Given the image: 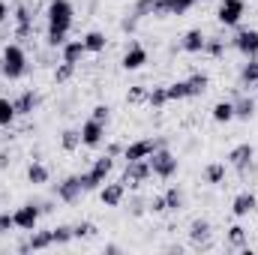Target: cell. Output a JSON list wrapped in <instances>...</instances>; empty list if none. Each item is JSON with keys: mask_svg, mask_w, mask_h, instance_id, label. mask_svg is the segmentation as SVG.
I'll return each mask as SVG.
<instances>
[{"mask_svg": "<svg viewBox=\"0 0 258 255\" xmlns=\"http://www.w3.org/2000/svg\"><path fill=\"white\" fill-rule=\"evenodd\" d=\"M0 72L9 81H18L27 72V54H24L21 45H6L3 48V54H0Z\"/></svg>", "mask_w": 258, "mask_h": 255, "instance_id": "obj_1", "label": "cell"}, {"mask_svg": "<svg viewBox=\"0 0 258 255\" xmlns=\"http://www.w3.org/2000/svg\"><path fill=\"white\" fill-rule=\"evenodd\" d=\"M111 168H114V156H111V153L99 156V159L93 162V168L81 174V183H84V192L102 189V183H105V177L111 174Z\"/></svg>", "mask_w": 258, "mask_h": 255, "instance_id": "obj_2", "label": "cell"}, {"mask_svg": "<svg viewBox=\"0 0 258 255\" xmlns=\"http://www.w3.org/2000/svg\"><path fill=\"white\" fill-rule=\"evenodd\" d=\"M147 162H150V171H153L156 177H162V180L174 177V174H177V168H180L177 156H174L168 147H159V150H153V156H147Z\"/></svg>", "mask_w": 258, "mask_h": 255, "instance_id": "obj_3", "label": "cell"}, {"mask_svg": "<svg viewBox=\"0 0 258 255\" xmlns=\"http://www.w3.org/2000/svg\"><path fill=\"white\" fill-rule=\"evenodd\" d=\"M45 15H48V30H69L75 9H72L69 0H51L48 9H45Z\"/></svg>", "mask_w": 258, "mask_h": 255, "instance_id": "obj_4", "label": "cell"}, {"mask_svg": "<svg viewBox=\"0 0 258 255\" xmlns=\"http://www.w3.org/2000/svg\"><path fill=\"white\" fill-rule=\"evenodd\" d=\"M153 171H150V162L147 159H132V162H126V171H123V186L126 189H138L147 177H150Z\"/></svg>", "mask_w": 258, "mask_h": 255, "instance_id": "obj_5", "label": "cell"}, {"mask_svg": "<svg viewBox=\"0 0 258 255\" xmlns=\"http://www.w3.org/2000/svg\"><path fill=\"white\" fill-rule=\"evenodd\" d=\"M159 147H165V138H138V141H132L126 150H123V159L126 162H132V159H147Z\"/></svg>", "mask_w": 258, "mask_h": 255, "instance_id": "obj_6", "label": "cell"}, {"mask_svg": "<svg viewBox=\"0 0 258 255\" xmlns=\"http://www.w3.org/2000/svg\"><path fill=\"white\" fill-rule=\"evenodd\" d=\"M243 12H246V3L243 0H222L219 9H216V18H219V24L234 27V24H240Z\"/></svg>", "mask_w": 258, "mask_h": 255, "instance_id": "obj_7", "label": "cell"}, {"mask_svg": "<svg viewBox=\"0 0 258 255\" xmlns=\"http://www.w3.org/2000/svg\"><path fill=\"white\" fill-rule=\"evenodd\" d=\"M234 48L243 54V57H258V30L252 27H243V30H237L234 33Z\"/></svg>", "mask_w": 258, "mask_h": 255, "instance_id": "obj_8", "label": "cell"}, {"mask_svg": "<svg viewBox=\"0 0 258 255\" xmlns=\"http://www.w3.org/2000/svg\"><path fill=\"white\" fill-rule=\"evenodd\" d=\"M39 204H21L15 213H12V219H15V228H21V231H33L36 228V222H39Z\"/></svg>", "mask_w": 258, "mask_h": 255, "instance_id": "obj_9", "label": "cell"}, {"mask_svg": "<svg viewBox=\"0 0 258 255\" xmlns=\"http://www.w3.org/2000/svg\"><path fill=\"white\" fill-rule=\"evenodd\" d=\"M213 228H210V222L207 219H192V225H189V240H192L195 249H210L213 246Z\"/></svg>", "mask_w": 258, "mask_h": 255, "instance_id": "obj_10", "label": "cell"}, {"mask_svg": "<svg viewBox=\"0 0 258 255\" xmlns=\"http://www.w3.org/2000/svg\"><path fill=\"white\" fill-rule=\"evenodd\" d=\"M81 192H84L81 174H69V177H63V180L57 183V198L66 201V204H75V201L81 198Z\"/></svg>", "mask_w": 258, "mask_h": 255, "instance_id": "obj_11", "label": "cell"}, {"mask_svg": "<svg viewBox=\"0 0 258 255\" xmlns=\"http://www.w3.org/2000/svg\"><path fill=\"white\" fill-rule=\"evenodd\" d=\"M252 159H255V147H252V144H237V147H231V153H228V162H231L240 174H246V171L252 168Z\"/></svg>", "mask_w": 258, "mask_h": 255, "instance_id": "obj_12", "label": "cell"}, {"mask_svg": "<svg viewBox=\"0 0 258 255\" xmlns=\"http://www.w3.org/2000/svg\"><path fill=\"white\" fill-rule=\"evenodd\" d=\"M30 33H33L30 6H27V3H18V6H15V36H18V39H27Z\"/></svg>", "mask_w": 258, "mask_h": 255, "instance_id": "obj_13", "label": "cell"}, {"mask_svg": "<svg viewBox=\"0 0 258 255\" xmlns=\"http://www.w3.org/2000/svg\"><path fill=\"white\" fill-rule=\"evenodd\" d=\"M102 138H105V123H99V120L90 117V120L81 126V144H84V147H99Z\"/></svg>", "mask_w": 258, "mask_h": 255, "instance_id": "obj_14", "label": "cell"}, {"mask_svg": "<svg viewBox=\"0 0 258 255\" xmlns=\"http://www.w3.org/2000/svg\"><path fill=\"white\" fill-rule=\"evenodd\" d=\"M48 246H54V240H51V231H30V237L24 240V243H18V252H33V249H48Z\"/></svg>", "mask_w": 258, "mask_h": 255, "instance_id": "obj_15", "label": "cell"}, {"mask_svg": "<svg viewBox=\"0 0 258 255\" xmlns=\"http://www.w3.org/2000/svg\"><path fill=\"white\" fill-rule=\"evenodd\" d=\"M123 195H126L123 180H117V183H102V189H99V198H102L105 207H117V204L123 201Z\"/></svg>", "mask_w": 258, "mask_h": 255, "instance_id": "obj_16", "label": "cell"}, {"mask_svg": "<svg viewBox=\"0 0 258 255\" xmlns=\"http://www.w3.org/2000/svg\"><path fill=\"white\" fill-rule=\"evenodd\" d=\"M231 105H234V117H237V120H252V117H255V108H258V102L252 99V96H246V93H240V96H237V99H234Z\"/></svg>", "mask_w": 258, "mask_h": 255, "instance_id": "obj_17", "label": "cell"}, {"mask_svg": "<svg viewBox=\"0 0 258 255\" xmlns=\"http://www.w3.org/2000/svg\"><path fill=\"white\" fill-rule=\"evenodd\" d=\"M255 207H258V198L252 195V192H240V195L231 201V213H234L237 219H240V216H249Z\"/></svg>", "mask_w": 258, "mask_h": 255, "instance_id": "obj_18", "label": "cell"}, {"mask_svg": "<svg viewBox=\"0 0 258 255\" xmlns=\"http://www.w3.org/2000/svg\"><path fill=\"white\" fill-rule=\"evenodd\" d=\"M12 105H15V114H21V117H30V114L39 108V96H36L33 90H24V93H21V96H18Z\"/></svg>", "mask_w": 258, "mask_h": 255, "instance_id": "obj_19", "label": "cell"}, {"mask_svg": "<svg viewBox=\"0 0 258 255\" xmlns=\"http://www.w3.org/2000/svg\"><path fill=\"white\" fill-rule=\"evenodd\" d=\"M144 63H147V51L141 45H129V51L123 54V60H120V66L126 72H135V69H141Z\"/></svg>", "mask_w": 258, "mask_h": 255, "instance_id": "obj_20", "label": "cell"}, {"mask_svg": "<svg viewBox=\"0 0 258 255\" xmlns=\"http://www.w3.org/2000/svg\"><path fill=\"white\" fill-rule=\"evenodd\" d=\"M204 42H207V36L201 30H186L183 39H180V48L189 51V54H198V51H204Z\"/></svg>", "mask_w": 258, "mask_h": 255, "instance_id": "obj_21", "label": "cell"}, {"mask_svg": "<svg viewBox=\"0 0 258 255\" xmlns=\"http://www.w3.org/2000/svg\"><path fill=\"white\" fill-rule=\"evenodd\" d=\"M237 81H240V87H252L255 90L258 87V57H249V63H243Z\"/></svg>", "mask_w": 258, "mask_h": 255, "instance_id": "obj_22", "label": "cell"}, {"mask_svg": "<svg viewBox=\"0 0 258 255\" xmlns=\"http://www.w3.org/2000/svg\"><path fill=\"white\" fill-rule=\"evenodd\" d=\"M60 51H63V60H66V63H75V66H78V60H81L84 54H87V48H84V42H81V39L66 42Z\"/></svg>", "mask_w": 258, "mask_h": 255, "instance_id": "obj_23", "label": "cell"}, {"mask_svg": "<svg viewBox=\"0 0 258 255\" xmlns=\"http://www.w3.org/2000/svg\"><path fill=\"white\" fill-rule=\"evenodd\" d=\"M186 84H189V99H195V96H204V93H207L210 78H207L204 72H195V75H189V78H186Z\"/></svg>", "mask_w": 258, "mask_h": 255, "instance_id": "obj_24", "label": "cell"}, {"mask_svg": "<svg viewBox=\"0 0 258 255\" xmlns=\"http://www.w3.org/2000/svg\"><path fill=\"white\" fill-rule=\"evenodd\" d=\"M222 180H225V162H210V165L204 168V183L219 186Z\"/></svg>", "mask_w": 258, "mask_h": 255, "instance_id": "obj_25", "label": "cell"}, {"mask_svg": "<svg viewBox=\"0 0 258 255\" xmlns=\"http://www.w3.org/2000/svg\"><path fill=\"white\" fill-rule=\"evenodd\" d=\"M213 120H216V123H228V120H234V105H231L228 99L216 102V105H213Z\"/></svg>", "mask_w": 258, "mask_h": 255, "instance_id": "obj_26", "label": "cell"}, {"mask_svg": "<svg viewBox=\"0 0 258 255\" xmlns=\"http://www.w3.org/2000/svg\"><path fill=\"white\" fill-rule=\"evenodd\" d=\"M165 207H168L171 213H180V210H183V192L177 189V186L165 189Z\"/></svg>", "mask_w": 258, "mask_h": 255, "instance_id": "obj_27", "label": "cell"}, {"mask_svg": "<svg viewBox=\"0 0 258 255\" xmlns=\"http://www.w3.org/2000/svg\"><path fill=\"white\" fill-rule=\"evenodd\" d=\"M81 42H84V48H87V51H93V54H96V51H105V36H102L99 30H90Z\"/></svg>", "mask_w": 258, "mask_h": 255, "instance_id": "obj_28", "label": "cell"}, {"mask_svg": "<svg viewBox=\"0 0 258 255\" xmlns=\"http://www.w3.org/2000/svg\"><path fill=\"white\" fill-rule=\"evenodd\" d=\"M168 90V102H177V99H189V84L186 81H174L165 87Z\"/></svg>", "mask_w": 258, "mask_h": 255, "instance_id": "obj_29", "label": "cell"}, {"mask_svg": "<svg viewBox=\"0 0 258 255\" xmlns=\"http://www.w3.org/2000/svg\"><path fill=\"white\" fill-rule=\"evenodd\" d=\"M27 180L36 183V186H39V183H48V168H45L42 162H33V165L27 168Z\"/></svg>", "mask_w": 258, "mask_h": 255, "instance_id": "obj_30", "label": "cell"}, {"mask_svg": "<svg viewBox=\"0 0 258 255\" xmlns=\"http://www.w3.org/2000/svg\"><path fill=\"white\" fill-rule=\"evenodd\" d=\"M51 240H54V246H66L69 240H75L72 225H57V228H51Z\"/></svg>", "mask_w": 258, "mask_h": 255, "instance_id": "obj_31", "label": "cell"}, {"mask_svg": "<svg viewBox=\"0 0 258 255\" xmlns=\"http://www.w3.org/2000/svg\"><path fill=\"white\" fill-rule=\"evenodd\" d=\"M168 102V90L165 87H153V90H147V105L150 108H162Z\"/></svg>", "mask_w": 258, "mask_h": 255, "instance_id": "obj_32", "label": "cell"}, {"mask_svg": "<svg viewBox=\"0 0 258 255\" xmlns=\"http://www.w3.org/2000/svg\"><path fill=\"white\" fill-rule=\"evenodd\" d=\"M243 243H246V228H243V225H231V228H228V246L240 249Z\"/></svg>", "mask_w": 258, "mask_h": 255, "instance_id": "obj_33", "label": "cell"}, {"mask_svg": "<svg viewBox=\"0 0 258 255\" xmlns=\"http://www.w3.org/2000/svg\"><path fill=\"white\" fill-rule=\"evenodd\" d=\"M60 144H63V150H75V147H81V129H66L63 138H60Z\"/></svg>", "mask_w": 258, "mask_h": 255, "instance_id": "obj_34", "label": "cell"}, {"mask_svg": "<svg viewBox=\"0 0 258 255\" xmlns=\"http://www.w3.org/2000/svg\"><path fill=\"white\" fill-rule=\"evenodd\" d=\"M15 117H18V114H15V105H12L9 99H0V126H12Z\"/></svg>", "mask_w": 258, "mask_h": 255, "instance_id": "obj_35", "label": "cell"}, {"mask_svg": "<svg viewBox=\"0 0 258 255\" xmlns=\"http://www.w3.org/2000/svg\"><path fill=\"white\" fill-rule=\"evenodd\" d=\"M198 0H168V15H186Z\"/></svg>", "mask_w": 258, "mask_h": 255, "instance_id": "obj_36", "label": "cell"}, {"mask_svg": "<svg viewBox=\"0 0 258 255\" xmlns=\"http://www.w3.org/2000/svg\"><path fill=\"white\" fill-rule=\"evenodd\" d=\"M126 102H129V105H141V102H147V87H141V84H135V87H129V93H126Z\"/></svg>", "mask_w": 258, "mask_h": 255, "instance_id": "obj_37", "label": "cell"}, {"mask_svg": "<svg viewBox=\"0 0 258 255\" xmlns=\"http://www.w3.org/2000/svg\"><path fill=\"white\" fill-rule=\"evenodd\" d=\"M66 33H69V30H48V36H45L48 48H63L66 42H69V39H66Z\"/></svg>", "mask_w": 258, "mask_h": 255, "instance_id": "obj_38", "label": "cell"}, {"mask_svg": "<svg viewBox=\"0 0 258 255\" xmlns=\"http://www.w3.org/2000/svg\"><path fill=\"white\" fill-rule=\"evenodd\" d=\"M72 234H75L78 240H87V237L96 234V225H93V222H78V225H72Z\"/></svg>", "mask_w": 258, "mask_h": 255, "instance_id": "obj_39", "label": "cell"}, {"mask_svg": "<svg viewBox=\"0 0 258 255\" xmlns=\"http://www.w3.org/2000/svg\"><path fill=\"white\" fill-rule=\"evenodd\" d=\"M72 75H75V63H66V60H63V63L54 69V81H57V84H66Z\"/></svg>", "mask_w": 258, "mask_h": 255, "instance_id": "obj_40", "label": "cell"}, {"mask_svg": "<svg viewBox=\"0 0 258 255\" xmlns=\"http://www.w3.org/2000/svg\"><path fill=\"white\" fill-rule=\"evenodd\" d=\"M204 51H207L210 57H222V54H225V42L213 36V39H207V42H204Z\"/></svg>", "mask_w": 258, "mask_h": 255, "instance_id": "obj_41", "label": "cell"}, {"mask_svg": "<svg viewBox=\"0 0 258 255\" xmlns=\"http://www.w3.org/2000/svg\"><path fill=\"white\" fill-rule=\"evenodd\" d=\"M132 15H135V18H147V15H153V0H135Z\"/></svg>", "mask_w": 258, "mask_h": 255, "instance_id": "obj_42", "label": "cell"}, {"mask_svg": "<svg viewBox=\"0 0 258 255\" xmlns=\"http://www.w3.org/2000/svg\"><path fill=\"white\" fill-rule=\"evenodd\" d=\"M147 210L150 213H165L168 207H165V195H153L150 201H147Z\"/></svg>", "mask_w": 258, "mask_h": 255, "instance_id": "obj_43", "label": "cell"}, {"mask_svg": "<svg viewBox=\"0 0 258 255\" xmlns=\"http://www.w3.org/2000/svg\"><path fill=\"white\" fill-rule=\"evenodd\" d=\"M90 117H93V120H99V123H108V117H111V108H108V105H96Z\"/></svg>", "mask_w": 258, "mask_h": 255, "instance_id": "obj_44", "label": "cell"}, {"mask_svg": "<svg viewBox=\"0 0 258 255\" xmlns=\"http://www.w3.org/2000/svg\"><path fill=\"white\" fill-rule=\"evenodd\" d=\"M138 21H141V18H135V15H126V18L120 21V30H123V33H135V27H138Z\"/></svg>", "mask_w": 258, "mask_h": 255, "instance_id": "obj_45", "label": "cell"}, {"mask_svg": "<svg viewBox=\"0 0 258 255\" xmlns=\"http://www.w3.org/2000/svg\"><path fill=\"white\" fill-rule=\"evenodd\" d=\"M153 15L156 18H165L168 15V0H153Z\"/></svg>", "mask_w": 258, "mask_h": 255, "instance_id": "obj_46", "label": "cell"}, {"mask_svg": "<svg viewBox=\"0 0 258 255\" xmlns=\"http://www.w3.org/2000/svg\"><path fill=\"white\" fill-rule=\"evenodd\" d=\"M9 228H15V219H12V213H0V234H6Z\"/></svg>", "mask_w": 258, "mask_h": 255, "instance_id": "obj_47", "label": "cell"}, {"mask_svg": "<svg viewBox=\"0 0 258 255\" xmlns=\"http://www.w3.org/2000/svg\"><path fill=\"white\" fill-rule=\"evenodd\" d=\"M144 210H147V207H144L141 198H132V201H129V213H132V216H141Z\"/></svg>", "mask_w": 258, "mask_h": 255, "instance_id": "obj_48", "label": "cell"}, {"mask_svg": "<svg viewBox=\"0 0 258 255\" xmlns=\"http://www.w3.org/2000/svg\"><path fill=\"white\" fill-rule=\"evenodd\" d=\"M6 15H9V6H6V3H3V0H0V24H3V21H6Z\"/></svg>", "mask_w": 258, "mask_h": 255, "instance_id": "obj_49", "label": "cell"}, {"mask_svg": "<svg viewBox=\"0 0 258 255\" xmlns=\"http://www.w3.org/2000/svg\"><path fill=\"white\" fill-rule=\"evenodd\" d=\"M255 102H258V87H255Z\"/></svg>", "mask_w": 258, "mask_h": 255, "instance_id": "obj_50", "label": "cell"}]
</instances>
